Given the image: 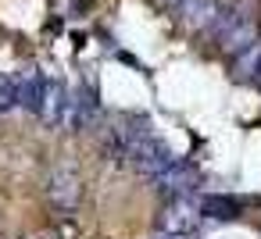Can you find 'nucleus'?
<instances>
[{
    "label": "nucleus",
    "mask_w": 261,
    "mask_h": 239,
    "mask_svg": "<svg viewBox=\"0 0 261 239\" xmlns=\"http://www.w3.org/2000/svg\"><path fill=\"white\" fill-rule=\"evenodd\" d=\"M15 82H18V104L29 107V111H40V104H43V89H47V79H43L36 68H25L22 75H15Z\"/></svg>",
    "instance_id": "obj_5"
},
{
    "label": "nucleus",
    "mask_w": 261,
    "mask_h": 239,
    "mask_svg": "<svg viewBox=\"0 0 261 239\" xmlns=\"http://www.w3.org/2000/svg\"><path fill=\"white\" fill-rule=\"evenodd\" d=\"M18 107V82L15 79H0V114Z\"/></svg>",
    "instance_id": "obj_8"
},
{
    "label": "nucleus",
    "mask_w": 261,
    "mask_h": 239,
    "mask_svg": "<svg viewBox=\"0 0 261 239\" xmlns=\"http://www.w3.org/2000/svg\"><path fill=\"white\" fill-rule=\"evenodd\" d=\"M65 107H68V89H65L61 82H47V89H43V104H40L36 114H40L47 125H61Z\"/></svg>",
    "instance_id": "obj_6"
},
{
    "label": "nucleus",
    "mask_w": 261,
    "mask_h": 239,
    "mask_svg": "<svg viewBox=\"0 0 261 239\" xmlns=\"http://www.w3.org/2000/svg\"><path fill=\"white\" fill-rule=\"evenodd\" d=\"M79 196H83V182H79V171L72 164H61L50 171L47 178V200L58 214H75L79 207Z\"/></svg>",
    "instance_id": "obj_2"
},
{
    "label": "nucleus",
    "mask_w": 261,
    "mask_h": 239,
    "mask_svg": "<svg viewBox=\"0 0 261 239\" xmlns=\"http://www.w3.org/2000/svg\"><path fill=\"white\" fill-rule=\"evenodd\" d=\"M211 33L222 43V50H229L236 57L240 50L254 47L257 36H261V4L257 0H236L229 11L222 8V18L215 22Z\"/></svg>",
    "instance_id": "obj_1"
},
{
    "label": "nucleus",
    "mask_w": 261,
    "mask_h": 239,
    "mask_svg": "<svg viewBox=\"0 0 261 239\" xmlns=\"http://www.w3.org/2000/svg\"><path fill=\"white\" fill-rule=\"evenodd\" d=\"M254 82H257V86H261V65H257V79H254Z\"/></svg>",
    "instance_id": "obj_10"
},
{
    "label": "nucleus",
    "mask_w": 261,
    "mask_h": 239,
    "mask_svg": "<svg viewBox=\"0 0 261 239\" xmlns=\"http://www.w3.org/2000/svg\"><path fill=\"white\" fill-rule=\"evenodd\" d=\"M197 207H200V214L204 218H215V221H232V218H240V200H232V196H222V193H204L200 200H197Z\"/></svg>",
    "instance_id": "obj_7"
},
{
    "label": "nucleus",
    "mask_w": 261,
    "mask_h": 239,
    "mask_svg": "<svg viewBox=\"0 0 261 239\" xmlns=\"http://www.w3.org/2000/svg\"><path fill=\"white\" fill-rule=\"evenodd\" d=\"M200 218H204V214H200L197 203L175 196V200L158 214V228H161V232H175V235H193L197 225H200Z\"/></svg>",
    "instance_id": "obj_3"
},
{
    "label": "nucleus",
    "mask_w": 261,
    "mask_h": 239,
    "mask_svg": "<svg viewBox=\"0 0 261 239\" xmlns=\"http://www.w3.org/2000/svg\"><path fill=\"white\" fill-rule=\"evenodd\" d=\"M154 239H190V235H175V232H158Z\"/></svg>",
    "instance_id": "obj_9"
},
{
    "label": "nucleus",
    "mask_w": 261,
    "mask_h": 239,
    "mask_svg": "<svg viewBox=\"0 0 261 239\" xmlns=\"http://www.w3.org/2000/svg\"><path fill=\"white\" fill-rule=\"evenodd\" d=\"M36 239H50V235H36Z\"/></svg>",
    "instance_id": "obj_11"
},
{
    "label": "nucleus",
    "mask_w": 261,
    "mask_h": 239,
    "mask_svg": "<svg viewBox=\"0 0 261 239\" xmlns=\"http://www.w3.org/2000/svg\"><path fill=\"white\" fill-rule=\"evenodd\" d=\"M168 4L179 15V22H186L190 29L211 33L215 22L222 18V4H218V0H168Z\"/></svg>",
    "instance_id": "obj_4"
}]
</instances>
